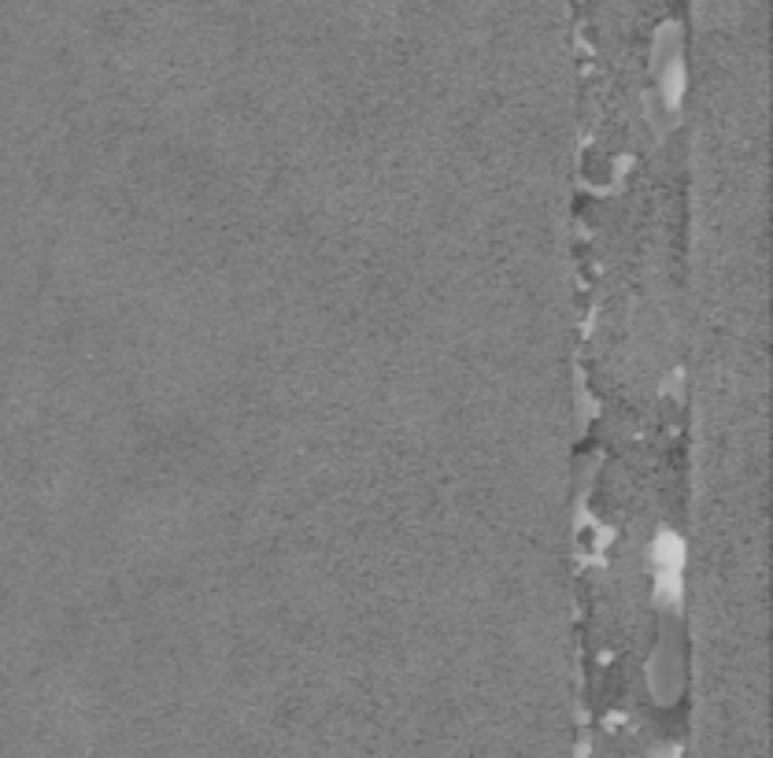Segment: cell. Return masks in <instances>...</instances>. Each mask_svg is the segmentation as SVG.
Segmentation results:
<instances>
[{
  "label": "cell",
  "instance_id": "1",
  "mask_svg": "<svg viewBox=\"0 0 773 758\" xmlns=\"http://www.w3.org/2000/svg\"><path fill=\"white\" fill-rule=\"evenodd\" d=\"M648 566H652V592L663 606H681L685 600V540L677 533H659L652 552H648Z\"/></svg>",
  "mask_w": 773,
  "mask_h": 758
},
{
  "label": "cell",
  "instance_id": "2",
  "mask_svg": "<svg viewBox=\"0 0 773 758\" xmlns=\"http://www.w3.org/2000/svg\"><path fill=\"white\" fill-rule=\"evenodd\" d=\"M655 74H659V104L666 119H677L685 100V60H681V31L663 26L655 37Z\"/></svg>",
  "mask_w": 773,
  "mask_h": 758
}]
</instances>
